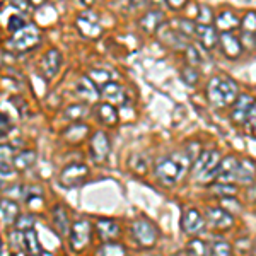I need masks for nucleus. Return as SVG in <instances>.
Returning <instances> with one entry per match:
<instances>
[{
    "instance_id": "f257e3e1",
    "label": "nucleus",
    "mask_w": 256,
    "mask_h": 256,
    "mask_svg": "<svg viewBox=\"0 0 256 256\" xmlns=\"http://www.w3.org/2000/svg\"><path fill=\"white\" fill-rule=\"evenodd\" d=\"M208 101L217 108H227L238 99V84L227 77H214L207 86Z\"/></svg>"
},
{
    "instance_id": "f03ea898",
    "label": "nucleus",
    "mask_w": 256,
    "mask_h": 256,
    "mask_svg": "<svg viewBox=\"0 0 256 256\" xmlns=\"http://www.w3.org/2000/svg\"><path fill=\"white\" fill-rule=\"evenodd\" d=\"M184 166L181 160H178L171 156H166V158H160L154 166V172L156 178L164 184V186H174L178 181L181 180V176L184 174Z\"/></svg>"
},
{
    "instance_id": "7ed1b4c3",
    "label": "nucleus",
    "mask_w": 256,
    "mask_h": 256,
    "mask_svg": "<svg viewBox=\"0 0 256 256\" xmlns=\"http://www.w3.org/2000/svg\"><path fill=\"white\" fill-rule=\"evenodd\" d=\"M220 154L217 150H205L202 152L193 162V178L196 181H210L217 176V168L220 164Z\"/></svg>"
},
{
    "instance_id": "20e7f679",
    "label": "nucleus",
    "mask_w": 256,
    "mask_h": 256,
    "mask_svg": "<svg viewBox=\"0 0 256 256\" xmlns=\"http://www.w3.org/2000/svg\"><path fill=\"white\" fill-rule=\"evenodd\" d=\"M40 40H41V34H40L38 28H36L34 24H26L22 30L12 36L9 44L14 50H19V52H28V50L34 48L36 44L40 43Z\"/></svg>"
},
{
    "instance_id": "39448f33",
    "label": "nucleus",
    "mask_w": 256,
    "mask_h": 256,
    "mask_svg": "<svg viewBox=\"0 0 256 256\" xmlns=\"http://www.w3.org/2000/svg\"><path fill=\"white\" fill-rule=\"evenodd\" d=\"M92 238V224L86 218L74 222L70 229V246L76 251H82L90 242Z\"/></svg>"
},
{
    "instance_id": "423d86ee",
    "label": "nucleus",
    "mask_w": 256,
    "mask_h": 256,
    "mask_svg": "<svg viewBox=\"0 0 256 256\" xmlns=\"http://www.w3.org/2000/svg\"><path fill=\"white\" fill-rule=\"evenodd\" d=\"M89 176V168L86 164H68L64 171L60 172V184L64 188H76L84 183Z\"/></svg>"
},
{
    "instance_id": "0eeeda50",
    "label": "nucleus",
    "mask_w": 256,
    "mask_h": 256,
    "mask_svg": "<svg viewBox=\"0 0 256 256\" xmlns=\"http://www.w3.org/2000/svg\"><path fill=\"white\" fill-rule=\"evenodd\" d=\"M132 234H134L135 241L144 248L154 246L156 241H158V229H156V226L150 220H144V218L134 222Z\"/></svg>"
},
{
    "instance_id": "6e6552de",
    "label": "nucleus",
    "mask_w": 256,
    "mask_h": 256,
    "mask_svg": "<svg viewBox=\"0 0 256 256\" xmlns=\"http://www.w3.org/2000/svg\"><path fill=\"white\" fill-rule=\"evenodd\" d=\"M205 222L214 230H226L234 224L232 216L220 207H208L207 212H205Z\"/></svg>"
},
{
    "instance_id": "1a4fd4ad",
    "label": "nucleus",
    "mask_w": 256,
    "mask_h": 256,
    "mask_svg": "<svg viewBox=\"0 0 256 256\" xmlns=\"http://www.w3.org/2000/svg\"><path fill=\"white\" fill-rule=\"evenodd\" d=\"M158 34H159V40L162 41L164 44H168V46H171L174 50H181V48L186 50L190 46L186 36H183L178 28L174 30V28H171L169 24H162V26L159 28Z\"/></svg>"
},
{
    "instance_id": "9d476101",
    "label": "nucleus",
    "mask_w": 256,
    "mask_h": 256,
    "mask_svg": "<svg viewBox=\"0 0 256 256\" xmlns=\"http://www.w3.org/2000/svg\"><path fill=\"white\" fill-rule=\"evenodd\" d=\"M254 99L250 96V94H242V96H238L236 102H234V108L230 111V120H232L236 125H244L248 123V118H250V113L253 110Z\"/></svg>"
},
{
    "instance_id": "9b49d317",
    "label": "nucleus",
    "mask_w": 256,
    "mask_h": 256,
    "mask_svg": "<svg viewBox=\"0 0 256 256\" xmlns=\"http://www.w3.org/2000/svg\"><path fill=\"white\" fill-rule=\"evenodd\" d=\"M76 24L80 34L88 36V38H98L101 34V24H99V19L94 12H82L77 18Z\"/></svg>"
},
{
    "instance_id": "f8f14e48",
    "label": "nucleus",
    "mask_w": 256,
    "mask_h": 256,
    "mask_svg": "<svg viewBox=\"0 0 256 256\" xmlns=\"http://www.w3.org/2000/svg\"><path fill=\"white\" fill-rule=\"evenodd\" d=\"M205 217L196 208H186L181 216V229L186 234H198L205 227Z\"/></svg>"
},
{
    "instance_id": "ddd939ff",
    "label": "nucleus",
    "mask_w": 256,
    "mask_h": 256,
    "mask_svg": "<svg viewBox=\"0 0 256 256\" xmlns=\"http://www.w3.org/2000/svg\"><path fill=\"white\" fill-rule=\"evenodd\" d=\"M110 138L104 132H96L90 138V158L96 162H102L110 156Z\"/></svg>"
},
{
    "instance_id": "4468645a",
    "label": "nucleus",
    "mask_w": 256,
    "mask_h": 256,
    "mask_svg": "<svg viewBox=\"0 0 256 256\" xmlns=\"http://www.w3.org/2000/svg\"><path fill=\"white\" fill-rule=\"evenodd\" d=\"M238 166H239V160L234 156H227V158L222 159L217 168V176H216L218 183L230 184L232 181H236Z\"/></svg>"
},
{
    "instance_id": "2eb2a0df",
    "label": "nucleus",
    "mask_w": 256,
    "mask_h": 256,
    "mask_svg": "<svg viewBox=\"0 0 256 256\" xmlns=\"http://www.w3.org/2000/svg\"><path fill=\"white\" fill-rule=\"evenodd\" d=\"M62 65V53L56 48H52L46 52V55L43 56L41 62V74L44 76V79H52L58 74Z\"/></svg>"
},
{
    "instance_id": "dca6fc26",
    "label": "nucleus",
    "mask_w": 256,
    "mask_h": 256,
    "mask_svg": "<svg viewBox=\"0 0 256 256\" xmlns=\"http://www.w3.org/2000/svg\"><path fill=\"white\" fill-rule=\"evenodd\" d=\"M218 43H220V48L227 58H238V56L241 55L242 44L238 36L232 34V32H220Z\"/></svg>"
},
{
    "instance_id": "f3484780",
    "label": "nucleus",
    "mask_w": 256,
    "mask_h": 256,
    "mask_svg": "<svg viewBox=\"0 0 256 256\" xmlns=\"http://www.w3.org/2000/svg\"><path fill=\"white\" fill-rule=\"evenodd\" d=\"M99 96L104 98L110 104H125L126 98L123 92V88L116 82H106L102 88H99Z\"/></svg>"
},
{
    "instance_id": "a211bd4d",
    "label": "nucleus",
    "mask_w": 256,
    "mask_h": 256,
    "mask_svg": "<svg viewBox=\"0 0 256 256\" xmlns=\"http://www.w3.org/2000/svg\"><path fill=\"white\" fill-rule=\"evenodd\" d=\"M195 36L205 50H212L218 43V32L210 24H196Z\"/></svg>"
},
{
    "instance_id": "6ab92c4d",
    "label": "nucleus",
    "mask_w": 256,
    "mask_h": 256,
    "mask_svg": "<svg viewBox=\"0 0 256 256\" xmlns=\"http://www.w3.org/2000/svg\"><path fill=\"white\" fill-rule=\"evenodd\" d=\"M52 222L53 227L56 229V232L60 236H70V229H72V224H70L68 218V212L65 210L64 205H56L52 212Z\"/></svg>"
},
{
    "instance_id": "aec40b11",
    "label": "nucleus",
    "mask_w": 256,
    "mask_h": 256,
    "mask_svg": "<svg viewBox=\"0 0 256 256\" xmlns=\"http://www.w3.org/2000/svg\"><path fill=\"white\" fill-rule=\"evenodd\" d=\"M140 30L147 34H154L164 24V14L160 10H148L140 18Z\"/></svg>"
},
{
    "instance_id": "412c9836",
    "label": "nucleus",
    "mask_w": 256,
    "mask_h": 256,
    "mask_svg": "<svg viewBox=\"0 0 256 256\" xmlns=\"http://www.w3.org/2000/svg\"><path fill=\"white\" fill-rule=\"evenodd\" d=\"M96 232L101 241L111 242L120 236V226L114 220H110V218H101V220L96 222Z\"/></svg>"
},
{
    "instance_id": "4be33fe9",
    "label": "nucleus",
    "mask_w": 256,
    "mask_h": 256,
    "mask_svg": "<svg viewBox=\"0 0 256 256\" xmlns=\"http://www.w3.org/2000/svg\"><path fill=\"white\" fill-rule=\"evenodd\" d=\"M19 218V205L10 198H2L0 200V220L4 224H16Z\"/></svg>"
},
{
    "instance_id": "5701e85b",
    "label": "nucleus",
    "mask_w": 256,
    "mask_h": 256,
    "mask_svg": "<svg viewBox=\"0 0 256 256\" xmlns=\"http://www.w3.org/2000/svg\"><path fill=\"white\" fill-rule=\"evenodd\" d=\"M256 176V166L251 159H242L239 160L238 172H236V181L239 184H251L254 181Z\"/></svg>"
},
{
    "instance_id": "b1692460",
    "label": "nucleus",
    "mask_w": 256,
    "mask_h": 256,
    "mask_svg": "<svg viewBox=\"0 0 256 256\" xmlns=\"http://www.w3.org/2000/svg\"><path fill=\"white\" fill-rule=\"evenodd\" d=\"M20 196L26 202L28 207L31 208H40L43 205V190L40 186H24L20 188Z\"/></svg>"
},
{
    "instance_id": "393cba45",
    "label": "nucleus",
    "mask_w": 256,
    "mask_h": 256,
    "mask_svg": "<svg viewBox=\"0 0 256 256\" xmlns=\"http://www.w3.org/2000/svg\"><path fill=\"white\" fill-rule=\"evenodd\" d=\"M14 159H16V154H14V148L7 144H2L0 146V174H10L14 171Z\"/></svg>"
},
{
    "instance_id": "a878e982",
    "label": "nucleus",
    "mask_w": 256,
    "mask_h": 256,
    "mask_svg": "<svg viewBox=\"0 0 256 256\" xmlns=\"http://www.w3.org/2000/svg\"><path fill=\"white\" fill-rule=\"evenodd\" d=\"M236 26H239V18L234 12H229V10H226V12H220V14L217 16V19H216V28H217V31H220V32H232V30Z\"/></svg>"
},
{
    "instance_id": "bb28decb",
    "label": "nucleus",
    "mask_w": 256,
    "mask_h": 256,
    "mask_svg": "<svg viewBox=\"0 0 256 256\" xmlns=\"http://www.w3.org/2000/svg\"><path fill=\"white\" fill-rule=\"evenodd\" d=\"M96 113H98L99 122L104 123V125L114 126L118 123V113H116V110H114V106L110 104V102H102V104H99Z\"/></svg>"
},
{
    "instance_id": "cd10ccee",
    "label": "nucleus",
    "mask_w": 256,
    "mask_h": 256,
    "mask_svg": "<svg viewBox=\"0 0 256 256\" xmlns=\"http://www.w3.org/2000/svg\"><path fill=\"white\" fill-rule=\"evenodd\" d=\"M22 250L26 251L28 256L41 254V246H40V241H38V234H36L34 229L22 232Z\"/></svg>"
},
{
    "instance_id": "c85d7f7f",
    "label": "nucleus",
    "mask_w": 256,
    "mask_h": 256,
    "mask_svg": "<svg viewBox=\"0 0 256 256\" xmlns=\"http://www.w3.org/2000/svg\"><path fill=\"white\" fill-rule=\"evenodd\" d=\"M77 92H79V96L86 99H96L99 96V89L96 88V84L89 79V76H82L80 79L77 80Z\"/></svg>"
},
{
    "instance_id": "c756f323",
    "label": "nucleus",
    "mask_w": 256,
    "mask_h": 256,
    "mask_svg": "<svg viewBox=\"0 0 256 256\" xmlns=\"http://www.w3.org/2000/svg\"><path fill=\"white\" fill-rule=\"evenodd\" d=\"M96 256H126V248L118 242H104L96 251Z\"/></svg>"
},
{
    "instance_id": "7c9ffc66",
    "label": "nucleus",
    "mask_w": 256,
    "mask_h": 256,
    "mask_svg": "<svg viewBox=\"0 0 256 256\" xmlns=\"http://www.w3.org/2000/svg\"><path fill=\"white\" fill-rule=\"evenodd\" d=\"M89 128L86 125H82V123H76V125H70L67 130H65V138L68 140V142H80L82 138L88 135Z\"/></svg>"
},
{
    "instance_id": "2f4dec72",
    "label": "nucleus",
    "mask_w": 256,
    "mask_h": 256,
    "mask_svg": "<svg viewBox=\"0 0 256 256\" xmlns=\"http://www.w3.org/2000/svg\"><path fill=\"white\" fill-rule=\"evenodd\" d=\"M36 162V154L34 150H22L19 154H16L14 159V168L16 169H28Z\"/></svg>"
},
{
    "instance_id": "473e14b6",
    "label": "nucleus",
    "mask_w": 256,
    "mask_h": 256,
    "mask_svg": "<svg viewBox=\"0 0 256 256\" xmlns=\"http://www.w3.org/2000/svg\"><path fill=\"white\" fill-rule=\"evenodd\" d=\"M186 256H208V248L202 239H192L184 248Z\"/></svg>"
},
{
    "instance_id": "72a5a7b5",
    "label": "nucleus",
    "mask_w": 256,
    "mask_h": 256,
    "mask_svg": "<svg viewBox=\"0 0 256 256\" xmlns=\"http://www.w3.org/2000/svg\"><path fill=\"white\" fill-rule=\"evenodd\" d=\"M232 246L226 241H216L208 248V256H230Z\"/></svg>"
},
{
    "instance_id": "f704fd0d",
    "label": "nucleus",
    "mask_w": 256,
    "mask_h": 256,
    "mask_svg": "<svg viewBox=\"0 0 256 256\" xmlns=\"http://www.w3.org/2000/svg\"><path fill=\"white\" fill-rule=\"evenodd\" d=\"M88 114V108L84 104H70L67 110H65V116L68 120H74V122H79Z\"/></svg>"
},
{
    "instance_id": "c9c22d12",
    "label": "nucleus",
    "mask_w": 256,
    "mask_h": 256,
    "mask_svg": "<svg viewBox=\"0 0 256 256\" xmlns=\"http://www.w3.org/2000/svg\"><path fill=\"white\" fill-rule=\"evenodd\" d=\"M241 26L246 36H256V12H248Z\"/></svg>"
},
{
    "instance_id": "e433bc0d",
    "label": "nucleus",
    "mask_w": 256,
    "mask_h": 256,
    "mask_svg": "<svg viewBox=\"0 0 256 256\" xmlns=\"http://www.w3.org/2000/svg\"><path fill=\"white\" fill-rule=\"evenodd\" d=\"M16 229L19 232H26V230L34 229V217L32 216H19V218L16 220Z\"/></svg>"
},
{
    "instance_id": "4c0bfd02",
    "label": "nucleus",
    "mask_w": 256,
    "mask_h": 256,
    "mask_svg": "<svg viewBox=\"0 0 256 256\" xmlns=\"http://www.w3.org/2000/svg\"><path fill=\"white\" fill-rule=\"evenodd\" d=\"M212 192L218 196H236L238 188L234 184H226V183H218L212 188Z\"/></svg>"
},
{
    "instance_id": "58836bf2",
    "label": "nucleus",
    "mask_w": 256,
    "mask_h": 256,
    "mask_svg": "<svg viewBox=\"0 0 256 256\" xmlns=\"http://www.w3.org/2000/svg\"><path fill=\"white\" fill-rule=\"evenodd\" d=\"M178 30H180V32L183 36L190 38V36H195L196 24L193 22V20H190V19H181V20H178Z\"/></svg>"
},
{
    "instance_id": "ea45409f",
    "label": "nucleus",
    "mask_w": 256,
    "mask_h": 256,
    "mask_svg": "<svg viewBox=\"0 0 256 256\" xmlns=\"http://www.w3.org/2000/svg\"><path fill=\"white\" fill-rule=\"evenodd\" d=\"M89 79L96 84V88H102L106 82H110V74L108 72H102V70H92L89 74Z\"/></svg>"
},
{
    "instance_id": "a19ab883",
    "label": "nucleus",
    "mask_w": 256,
    "mask_h": 256,
    "mask_svg": "<svg viewBox=\"0 0 256 256\" xmlns=\"http://www.w3.org/2000/svg\"><path fill=\"white\" fill-rule=\"evenodd\" d=\"M130 164H132V169H134L135 172H138V174H144V172L147 171L148 159H146V158H144V156L137 154V156H135V158H132Z\"/></svg>"
},
{
    "instance_id": "79ce46f5",
    "label": "nucleus",
    "mask_w": 256,
    "mask_h": 256,
    "mask_svg": "<svg viewBox=\"0 0 256 256\" xmlns=\"http://www.w3.org/2000/svg\"><path fill=\"white\" fill-rule=\"evenodd\" d=\"M24 26H26V22H24V19L20 18V16H12V18L9 19V31L12 32V34L19 32Z\"/></svg>"
},
{
    "instance_id": "37998d69",
    "label": "nucleus",
    "mask_w": 256,
    "mask_h": 256,
    "mask_svg": "<svg viewBox=\"0 0 256 256\" xmlns=\"http://www.w3.org/2000/svg\"><path fill=\"white\" fill-rule=\"evenodd\" d=\"M181 76H183V80L186 82V84H190V86H195L196 82H198V74H196V70H195V68H192V67L184 68L183 72H181Z\"/></svg>"
},
{
    "instance_id": "c03bdc74",
    "label": "nucleus",
    "mask_w": 256,
    "mask_h": 256,
    "mask_svg": "<svg viewBox=\"0 0 256 256\" xmlns=\"http://www.w3.org/2000/svg\"><path fill=\"white\" fill-rule=\"evenodd\" d=\"M186 60H188L190 65H200L202 64V58H200V55H198V50L195 46H192V44L186 48Z\"/></svg>"
},
{
    "instance_id": "a18cd8bd",
    "label": "nucleus",
    "mask_w": 256,
    "mask_h": 256,
    "mask_svg": "<svg viewBox=\"0 0 256 256\" xmlns=\"http://www.w3.org/2000/svg\"><path fill=\"white\" fill-rule=\"evenodd\" d=\"M10 122L9 118L6 116L4 113H0V137H4V135H7L10 132Z\"/></svg>"
},
{
    "instance_id": "49530a36",
    "label": "nucleus",
    "mask_w": 256,
    "mask_h": 256,
    "mask_svg": "<svg viewBox=\"0 0 256 256\" xmlns=\"http://www.w3.org/2000/svg\"><path fill=\"white\" fill-rule=\"evenodd\" d=\"M210 16H212V10L207 6H200V22L198 24H210V20H212Z\"/></svg>"
},
{
    "instance_id": "de8ad7c7",
    "label": "nucleus",
    "mask_w": 256,
    "mask_h": 256,
    "mask_svg": "<svg viewBox=\"0 0 256 256\" xmlns=\"http://www.w3.org/2000/svg\"><path fill=\"white\" fill-rule=\"evenodd\" d=\"M12 6L18 7L20 10H30L31 9V2H26V0H12Z\"/></svg>"
},
{
    "instance_id": "09e8293b",
    "label": "nucleus",
    "mask_w": 256,
    "mask_h": 256,
    "mask_svg": "<svg viewBox=\"0 0 256 256\" xmlns=\"http://www.w3.org/2000/svg\"><path fill=\"white\" fill-rule=\"evenodd\" d=\"M248 125L253 128V132L256 134V101L253 104V110H251V113H250V118H248Z\"/></svg>"
},
{
    "instance_id": "8fccbe9b",
    "label": "nucleus",
    "mask_w": 256,
    "mask_h": 256,
    "mask_svg": "<svg viewBox=\"0 0 256 256\" xmlns=\"http://www.w3.org/2000/svg\"><path fill=\"white\" fill-rule=\"evenodd\" d=\"M168 7H171V9H181V7L186 6V2L184 0H176V2H172V0H168Z\"/></svg>"
},
{
    "instance_id": "3c124183",
    "label": "nucleus",
    "mask_w": 256,
    "mask_h": 256,
    "mask_svg": "<svg viewBox=\"0 0 256 256\" xmlns=\"http://www.w3.org/2000/svg\"><path fill=\"white\" fill-rule=\"evenodd\" d=\"M4 253V246H2V239H0V256Z\"/></svg>"
},
{
    "instance_id": "603ef678",
    "label": "nucleus",
    "mask_w": 256,
    "mask_h": 256,
    "mask_svg": "<svg viewBox=\"0 0 256 256\" xmlns=\"http://www.w3.org/2000/svg\"><path fill=\"white\" fill-rule=\"evenodd\" d=\"M253 256H256V242H254V246H253Z\"/></svg>"
},
{
    "instance_id": "864d4df0",
    "label": "nucleus",
    "mask_w": 256,
    "mask_h": 256,
    "mask_svg": "<svg viewBox=\"0 0 256 256\" xmlns=\"http://www.w3.org/2000/svg\"><path fill=\"white\" fill-rule=\"evenodd\" d=\"M144 256H160V254H152V253H150V254H144Z\"/></svg>"
},
{
    "instance_id": "5fc2aeb1",
    "label": "nucleus",
    "mask_w": 256,
    "mask_h": 256,
    "mask_svg": "<svg viewBox=\"0 0 256 256\" xmlns=\"http://www.w3.org/2000/svg\"><path fill=\"white\" fill-rule=\"evenodd\" d=\"M36 256H40V254H36Z\"/></svg>"
}]
</instances>
